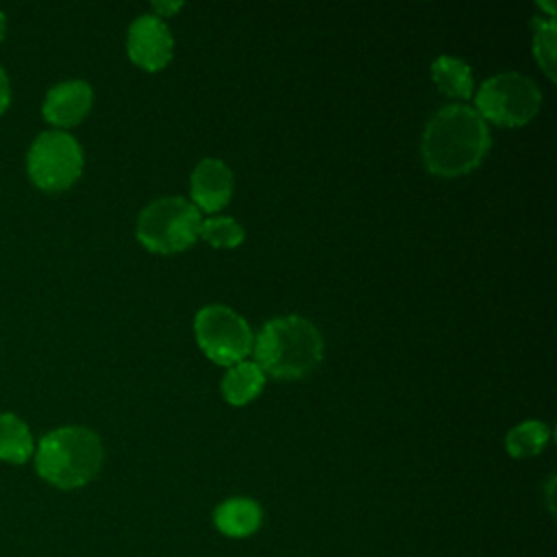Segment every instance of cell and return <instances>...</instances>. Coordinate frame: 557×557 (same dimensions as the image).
I'll use <instances>...</instances> for the list:
<instances>
[{
    "mask_svg": "<svg viewBox=\"0 0 557 557\" xmlns=\"http://www.w3.org/2000/svg\"><path fill=\"white\" fill-rule=\"evenodd\" d=\"M215 529L231 540H246L263 524V509L248 496H233L213 509Z\"/></svg>",
    "mask_w": 557,
    "mask_h": 557,
    "instance_id": "11",
    "label": "cell"
},
{
    "mask_svg": "<svg viewBox=\"0 0 557 557\" xmlns=\"http://www.w3.org/2000/svg\"><path fill=\"white\" fill-rule=\"evenodd\" d=\"M252 350L261 372L276 379H302L320 366L324 344L307 318L283 315L265 322Z\"/></svg>",
    "mask_w": 557,
    "mask_h": 557,
    "instance_id": "3",
    "label": "cell"
},
{
    "mask_svg": "<svg viewBox=\"0 0 557 557\" xmlns=\"http://www.w3.org/2000/svg\"><path fill=\"white\" fill-rule=\"evenodd\" d=\"M431 76L442 94L453 98H470L474 83L470 65L457 57L442 54L431 65Z\"/></svg>",
    "mask_w": 557,
    "mask_h": 557,
    "instance_id": "14",
    "label": "cell"
},
{
    "mask_svg": "<svg viewBox=\"0 0 557 557\" xmlns=\"http://www.w3.org/2000/svg\"><path fill=\"white\" fill-rule=\"evenodd\" d=\"M94 91L85 81H63L50 87L44 98L41 113L44 117L57 126V131L76 126L91 109Z\"/></svg>",
    "mask_w": 557,
    "mask_h": 557,
    "instance_id": "9",
    "label": "cell"
},
{
    "mask_svg": "<svg viewBox=\"0 0 557 557\" xmlns=\"http://www.w3.org/2000/svg\"><path fill=\"white\" fill-rule=\"evenodd\" d=\"M533 26V52L535 59L540 63V67L544 70V74L553 81L555 78V35H557V26L553 17H535L531 22Z\"/></svg>",
    "mask_w": 557,
    "mask_h": 557,
    "instance_id": "16",
    "label": "cell"
},
{
    "mask_svg": "<svg viewBox=\"0 0 557 557\" xmlns=\"http://www.w3.org/2000/svg\"><path fill=\"white\" fill-rule=\"evenodd\" d=\"M265 383V374L252 361H239L231 366L222 379V396L228 405H246L250 403Z\"/></svg>",
    "mask_w": 557,
    "mask_h": 557,
    "instance_id": "13",
    "label": "cell"
},
{
    "mask_svg": "<svg viewBox=\"0 0 557 557\" xmlns=\"http://www.w3.org/2000/svg\"><path fill=\"white\" fill-rule=\"evenodd\" d=\"M172 35L165 22L157 15L137 17L126 37V52L135 65L148 72L163 70L172 59Z\"/></svg>",
    "mask_w": 557,
    "mask_h": 557,
    "instance_id": "8",
    "label": "cell"
},
{
    "mask_svg": "<svg viewBox=\"0 0 557 557\" xmlns=\"http://www.w3.org/2000/svg\"><path fill=\"white\" fill-rule=\"evenodd\" d=\"M33 455L35 442L28 424L11 411H0V459L13 466H22Z\"/></svg>",
    "mask_w": 557,
    "mask_h": 557,
    "instance_id": "12",
    "label": "cell"
},
{
    "mask_svg": "<svg viewBox=\"0 0 557 557\" xmlns=\"http://www.w3.org/2000/svg\"><path fill=\"white\" fill-rule=\"evenodd\" d=\"M198 237L207 239L213 248H235L244 242V228L233 218L202 220Z\"/></svg>",
    "mask_w": 557,
    "mask_h": 557,
    "instance_id": "17",
    "label": "cell"
},
{
    "mask_svg": "<svg viewBox=\"0 0 557 557\" xmlns=\"http://www.w3.org/2000/svg\"><path fill=\"white\" fill-rule=\"evenodd\" d=\"M202 218L185 198L170 196L150 202L137 218V239L150 252H181L198 239Z\"/></svg>",
    "mask_w": 557,
    "mask_h": 557,
    "instance_id": "4",
    "label": "cell"
},
{
    "mask_svg": "<svg viewBox=\"0 0 557 557\" xmlns=\"http://www.w3.org/2000/svg\"><path fill=\"white\" fill-rule=\"evenodd\" d=\"M152 7L157 11V17H161V15H174L183 4L181 2H154Z\"/></svg>",
    "mask_w": 557,
    "mask_h": 557,
    "instance_id": "19",
    "label": "cell"
},
{
    "mask_svg": "<svg viewBox=\"0 0 557 557\" xmlns=\"http://www.w3.org/2000/svg\"><path fill=\"white\" fill-rule=\"evenodd\" d=\"M490 150V131L476 109L446 104L426 124L422 159L431 174L455 178L481 165Z\"/></svg>",
    "mask_w": 557,
    "mask_h": 557,
    "instance_id": "1",
    "label": "cell"
},
{
    "mask_svg": "<svg viewBox=\"0 0 557 557\" xmlns=\"http://www.w3.org/2000/svg\"><path fill=\"white\" fill-rule=\"evenodd\" d=\"M550 440V429L540 422V420H527L516 424L507 437H505V448L511 457L516 459H527L540 455Z\"/></svg>",
    "mask_w": 557,
    "mask_h": 557,
    "instance_id": "15",
    "label": "cell"
},
{
    "mask_svg": "<svg viewBox=\"0 0 557 557\" xmlns=\"http://www.w3.org/2000/svg\"><path fill=\"white\" fill-rule=\"evenodd\" d=\"M26 170L39 189L63 191L72 187L83 172V148L65 131H44L28 148Z\"/></svg>",
    "mask_w": 557,
    "mask_h": 557,
    "instance_id": "6",
    "label": "cell"
},
{
    "mask_svg": "<svg viewBox=\"0 0 557 557\" xmlns=\"http://www.w3.org/2000/svg\"><path fill=\"white\" fill-rule=\"evenodd\" d=\"M194 207L205 211H220L233 194V172L220 159H202L189 178Z\"/></svg>",
    "mask_w": 557,
    "mask_h": 557,
    "instance_id": "10",
    "label": "cell"
},
{
    "mask_svg": "<svg viewBox=\"0 0 557 557\" xmlns=\"http://www.w3.org/2000/svg\"><path fill=\"white\" fill-rule=\"evenodd\" d=\"M537 85L518 72H503L487 78L476 91V113L498 126H524L540 111Z\"/></svg>",
    "mask_w": 557,
    "mask_h": 557,
    "instance_id": "5",
    "label": "cell"
},
{
    "mask_svg": "<svg viewBox=\"0 0 557 557\" xmlns=\"http://www.w3.org/2000/svg\"><path fill=\"white\" fill-rule=\"evenodd\" d=\"M200 350L220 366H235L252 350L248 322L224 305H207L194 318Z\"/></svg>",
    "mask_w": 557,
    "mask_h": 557,
    "instance_id": "7",
    "label": "cell"
},
{
    "mask_svg": "<svg viewBox=\"0 0 557 557\" xmlns=\"http://www.w3.org/2000/svg\"><path fill=\"white\" fill-rule=\"evenodd\" d=\"M9 104H11V83L7 72L0 67V115L9 109Z\"/></svg>",
    "mask_w": 557,
    "mask_h": 557,
    "instance_id": "18",
    "label": "cell"
},
{
    "mask_svg": "<svg viewBox=\"0 0 557 557\" xmlns=\"http://www.w3.org/2000/svg\"><path fill=\"white\" fill-rule=\"evenodd\" d=\"M39 479L57 490H78L94 481L104 461V448L96 431L87 426H59L35 446Z\"/></svg>",
    "mask_w": 557,
    "mask_h": 557,
    "instance_id": "2",
    "label": "cell"
},
{
    "mask_svg": "<svg viewBox=\"0 0 557 557\" xmlns=\"http://www.w3.org/2000/svg\"><path fill=\"white\" fill-rule=\"evenodd\" d=\"M4 33H7V17H4V13L0 11V41L4 39Z\"/></svg>",
    "mask_w": 557,
    "mask_h": 557,
    "instance_id": "20",
    "label": "cell"
}]
</instances>
